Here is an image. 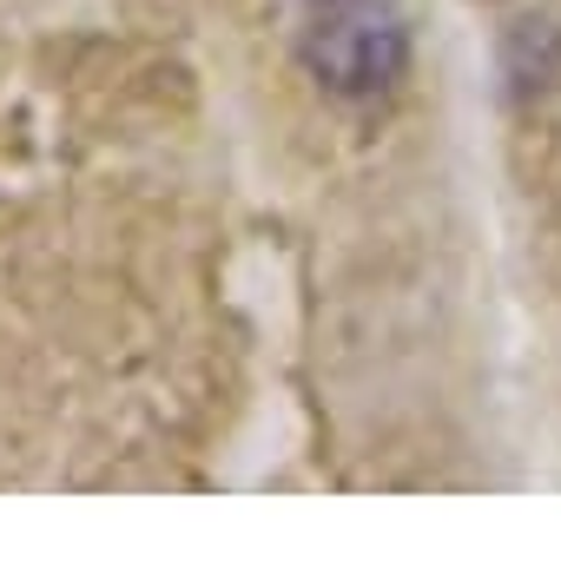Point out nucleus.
<instances>
[{
	"instance_id": "1",
	"label": "nucleus",
	"mask_w": 561,
	"mask_h": 561,
	"mask_svg": "<svg viewBox=\"0 0 561 561\" xmlns=\"http://www.w3.org/2000/svg\"><path fill=\"white\" fill-rule=\"evenodd\" d=\"M403 14L390 0H324L305 34V60L331 93H377L403 73Z\"/></svg>"
}]
</instances>
